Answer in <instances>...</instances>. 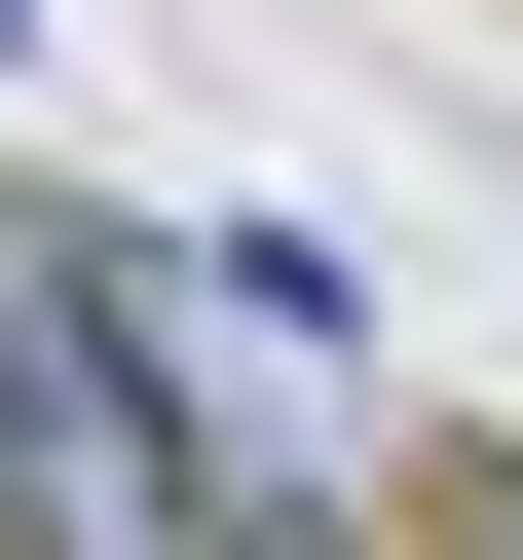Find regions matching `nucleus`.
Segmentation results:
<instances>
[{"mask_svg":"<svg viewBox=\"0 0 523 560\" xmlns=\"http://www.w3.org/2000/svg\"><path fill=\"white\" fill-rule=\"evenodd\" d=\"M224 300L187 261H113L75 187H0V560H224V374H187Z\"/></svg>","mask_w":523,"mask_h":560,"instance_id":"nucleus-1","label":"nucleus"},{"mask_svg":"<svg viewBox=\"0 0 523 560\" xmlns=\"http://www.w3.org/2000/svg\"><path fill=\"white\" fill-rule=\"evenodd\" d=\"M224 560H411V486H337V448H300V486H224Z\"/></svg>","mask_w":523,"mask_h":560,"instance_id":"nucleus-2","label":"nucleus"}]
</instances>
